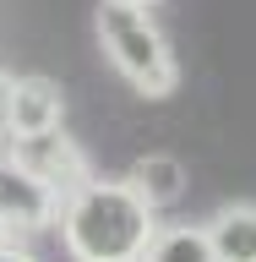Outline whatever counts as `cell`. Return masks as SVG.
<instances>
[{
  "label": "cell",
  "mask_w": 256,
  "mask_h": 262,
  "mask_svg": "<svg viewBox=\"0 0 256 262\" xmlns=\"http://www.w3.org/2000/svg\"><path fill=\"white\" fill-rule=\"evenodd\" d=\"M60 241L71 262H142L158 213L131 191L126 180H87L60 202Z\"/></svg>",
  "instance_id": "1"
},
{
  "label": "cell",
  "mask_w": 256,
  "mask_h": 262,
  "mask_svg": "<svg viewBox=\"0 0 256 262\" xmlns=\"http://www.w3.org/2000/svg\"><path fill=\"white\" fill-rule=\"evenodd\" d=\"M98 44L109 55V66L136 88L142 98H169L180 82V66H175V49L164 38V28L153 22L147 6H126V0H98Z\"/></svg>",
  "instance_id": "2"
},
{
  "label": "cell",
  "mask_w": 256,
  "mask_h": 262,
  "mask_svg": "<svg viewBox=\"0 0 256 262\" xmlns=\"http://www.w3.org/2000/svg\"><path fill=\"white\" fill-rule=\"evenodd\" d=\"M11 159L22 164L28 175H38L49 191L60 196V202L93 180V169H87V153H82V147L71 142L60 126H55V131H33V137H11Z\"/></svg>",
  "instance_id": "3"
},
{
  "label": "cell",
  "mask_w": 256,
  "mask_h": 262,
  "mask_svg": "<svg viewBox=\"0 0 256 262\" xmlns=\"http://www.w3.org/2000/svg\"><path fill=\"white\" fill-rule=\"evenodd\" d=\"M0 219L11 235H38L60 219V196L38 175H28L11 153H0Z\"/></svg>",
  "instance_id": "4"
},
{
  "label": "cell",
  "mask_w": 256,
  "mask_h": 262,
  "mask_svg": "<svg viewBox=\"0 0 256 262\" xmlns=\"http://www.w3.org/2000/svg\"><path fill=\"white\" fill-rule=\"evenodd\" d=\"M65 115V98L49 77H16L11 82V115H6V137H33V131H55Z\"/></svg>",
  "instance_id": "5"
},
{
  "label": "cell",
  "mask_w": 256,
  "mask_h": 262,
  "mask_svg": "<svg viewBox=\"0 0 256 262\" xmlns=\"http://www.w3.org/2000/svg\"><path fill=\"white\" fill-rule=\"evenodd\" d=\"M202 229L218 262H256V202H229Z\"/></svg>",
  "instance_id": "6"
},
{
  "label": "cell",
  "mask_w": 256,
  "mask_h": 262,
  "mask_svg": "<svg viewBox=\"0 0 256 262\" xmlns=\"http://www.w3.org/2000/svg\"><path fill=\"white\" fill-rule=\"evenodd\" d=\"M126 186L142 196L153 213H158V208H169V202H180V196H185V164H180L175 153H147V159L131 164Z\"/></svg>",
  "instance_id": "7"
},
{
  "label": "cell",
  "mask_w": 256,
  "mask_h": 262,
  "mask_svg": "<svg viewBox=\"0 0 256 262\" xmlns=\"http://www.w3.org/2000/svg\"><path fill=\"white\" fill-rule=\"evenodd\" d=\"M142 262H218V257H213L202 224H175V229H153Z\"/></svg>",
  "instance_id": "8"
},
{
  "label": "cell",
  "mask_w": 256,
  "mask_h": 262,
  "mask_svg": "<svg viewBox=\"0 0 256 262\" xmlns=\"http://www.w3.org/2000/svg\"><path fill=\"white\" fill-rule=\"evenodd\" d=\"M11 71H0V131H6V115H11Z\"/></svg>",
  "instance_id": "9"
},
{
  "label": "cell",
  "mask_w": 256,
  "mask_h": 262,
  "mask_svg": "<svg viewBox=\"0 0 256 262\" xmlns=\"http://www.w3.org/2000/svg\"><path fill=\"white\" fill-rule=\"evenodd\" d=\"M0 262H38V257H33L28 246H16V241H6V246H0Z\"/></svg>",
  "instance_id": "10"
},
{
  "label": "cell",
  "mask_w": 256,
  "mask_h": 262,
  "mask_svg": "<svg viewBox=\"0 0 256 262\" xmlns=\"http://www.w3.org/2000/svg\"><path fill=\"white\" fill-rule=\"evenodd\" d=\"M6 241H11V229H6V219H0V246H6Z\"/></svg>",
  "instance_id": "11"
},
{
  "label": "cell",
  "mask_w": 256,
  "mask_h": 262,
  "mask_svg": "<svg viewBox=\"0 0 256 262\" xmlns=\"http://www.w3.org/2000/svg\"><path fill=\"white\" fill-rule=\"evenodd\" d=\"M126 6H147V11H153V6H158V0H126Z\"/></svg>",
  "instance_id": "12"
}]
</instances>
